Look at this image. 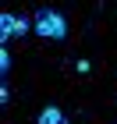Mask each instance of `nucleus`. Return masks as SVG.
<instances>
[{
	"label": "nucleus",
	"instance_id": "f257e3e1",
	"mask_svg": "<svg viewBox=\"0 0 117 124\" xmlns=\"http://www.w3.org/2000/svg\"><path fill=\"white\" fill-rule=\"evenodd\" d=\"M36 32L43 39H68V21H64V14L60 11H53V7H39L36 11Z\"/></svg>",
	"mask_w": 117,
	"mask_h": 124
},
{
	"label": "nucleus",
	"instance_id": "f03ea898",
	"mask_svg": "<svg viewBox=\"0 0 117 124\" xmlns=\"http://www.w3.org/2000/svg\"><path fill=\"white\" fill-rule=\"evenodd\" d=\"M32 29V18L29 14H14V11H4L0 14V39H4V46H7V39H18Z\"/></svg>",
	"mask_w": 117,
	"mask_h": 124
},
{
	"label": "nucleus",
	"instance_id": "7ed1b4c3",
	"mask_svg": "<svg viewBox=\"0 0 117 124\" xmlns=\"http://www.w3.org/2000/svg\"><path fill=\"white\" fill-rule=\"evenodd\" d=\"M36 124H68V117H64V110H57V106H46V110L36 117Z\"/></svg>",
	"mask_w": 117,
	"mask_h": 124
},
{
	"label": "nucleus",
	"instance_id": "20e7f679",
	"mask_svg": "<svg viewBox=\"0 0 117 124\" xmlns=\"http://www.w3.org/2000/svg\"><path fill=\"white\" fill-rule=\"evenodd\" d=\"M0 71H4V75H7V71H11V53H7V46L0 50Z\"/></svg>",
	"mask_w": 117,
	"mask_h": 124
},
{
	"label": "nucleus",
	"instance_id": "39448f33",
	"mask_svg": "<svg viewBox=\"0 0 117 124\" xmlns=\"http://www.w3.org/2000/svg\"><path fill=\"white\" fill-rule=\"evenodd\" d=\"M75 71H78V75H89V71H92V64H89V60L82 57V60H78V64H75Z\"/></svg>",
	"mask_w": 117,
	"mask_h": 124
},
{
	"label": "nucleus",
	"instance_id": "423d86ee",
	"mask_svg": "<svg viewBox=\"0 0 117 124\" xmlns=\"http://www.w3.org/2000/svg\"><path fill=\"white\" fill-rule=\"evenodd\" d=\"M0 103H4V106L11 103V89H7V85H0Z\"/></svg>",
	"mask_w": 117,
	"mask_h": 124
}]
</instances>
